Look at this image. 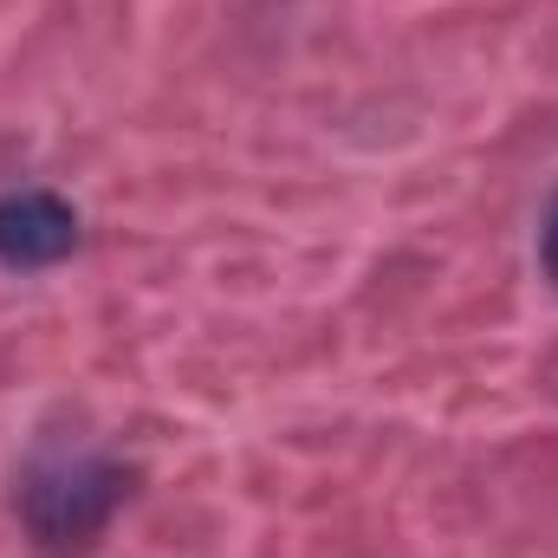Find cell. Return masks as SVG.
Instances as JSON below:
<instances>
[{
  "label": "cell",
  "mask_w": 558,
  "mask_h": 558,
  "mask_svg": "<svg viewBox=\"0 0 558 558\" xmlns=\"http://www.w3.org/2000/svg\"><path fill=\"white\" fill-rule=\"evenodd\" d=\"M124 494H131L124 461H111L85 435H46L20 468V526L33 533L39 553L72 558L98 546V533L118 520Z\"/></svg>",
  "instance_id": "1"
},
{
  "label": "cell",
  "mask_w": 558,
  "mask_h": 558,
  "mask_svg": "<svg viewBox=\"0 0 558 558\" xmlns=\"http://www.w3.org/2000/svg\"><path fill=\"white\" fill-rule=\"evenodd\" d=\"M539 260H546V274L558 279V202L546 208V228H539Z\"/></svg>",
  "instance_id": "3"
},
{
  "label": "cell",
  "mask_w": 558,
  "mask_h": 558,
  "mask_svg": "<svg viewBox=\"0 0 558 558\" xmlns=\"http://www.w3.org/2000/svg\"><path fill=\"white\" fill-rule=\"evenodd\" d=\"M72 247H78V215L65 195H52V189H7L0 195V267L39 274V267H59Z\"/></svg>",
  "instance_id": "2"
}]
</instances>
